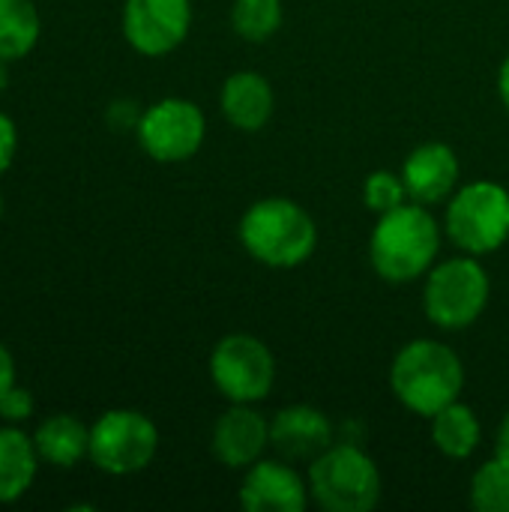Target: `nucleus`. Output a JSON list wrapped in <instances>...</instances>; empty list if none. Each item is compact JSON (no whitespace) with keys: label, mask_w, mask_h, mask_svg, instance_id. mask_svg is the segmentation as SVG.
Wrapping results in <instances>:
<instances>
[{"label":"nucleus","mask_w":509,"mask_h":512,"mask_svg":"<svg viewBox=\"0 0 509 512\" xmlns=\"http://www.w3.org/2000/svg\"><path fill=\"white\" fill-rule=\"evenodd\" d=\"M441 252V225L426 204L405 201L402 207L381 213L369 237L372 270L393 285L414 282L435 267Z\"/></svg>","instance_id":"1"},{"label":"nucleus","mask_w":509,"mask_h":512,"mask_svg":"<svg viewBox=\"0 0 509 512\" xmlns=\"http://www.w3.org/2000/svg\"><path fill=\"white\" fill-rule=\"evenodd\" d=\"M390 387L408 411L432 420L441 408L456 402L465 387L462 357L444 342L414 339L396 354Z\"/></svg>","instance_id":"2"},{"label":"nucleus","mask_w":509,"mask_h":512,"mask_svg":"<svg viewBox=\"0 0 509 512\" xmlns=\"http://www.w3.org/2000/svg\"><path fill=\"white\" fill-rule=\"evenodd\" d=\"M243 249L264 267L288 270L312 258L318 246V225L306 207L291 198H261L240 219Z\"/></svg>","instance_id":"3"},{"label":"nucleus","mask_w":509,"mask_h":512,"mask_svg":"<svg viewBox=\"0 0 509 512\" xmlns=\"http://www.w3.org/2000/svg\"><path fill=\"white\" fill-rule=\"evenodd\" d=\"M309 495L327 512H369L381 501V471L354 444H333L309 462Z\"/></svg>","instance_id":"4"},{"label":"nucleus","mask_w":509,"mask_h":512,"mask_svg":"<svg viewBox=\"0 0 509 512\" xmlns=\"http://www.w3.org/2000/svg\"><path fill=\"white\" fill-rule=\"evenodd\" d=\"M492 282L477 255H459L426 273L423 312L441 330H468L489 306Z\"/></svg>","instance_id":"5"},{"label":"nucleus","mask_w":509,"mask_h":512,"mask_svg":"<svg viewBox=\"0 0 509 512\" xmlns=\"http://www.w3.org/2000/svg\"><path fill=\"white\" fill-rule=\"evenodd\" d=\"M447 237L468 255H492L509 240V189L495 180H474L447 198Z\"/></svg>","instance_id":"6"},{"label":"nucleus","mask_w":509,"mask_h":512,"mask_svg":"<svg viewBox=\"0 0 509 512\" xmlns=\"http://www.w3.org/2000/svg\"><path fill=\"white\" fill-rule=\"evenodd\" d=\"M159 450L156 423L132 408L105 411L90 426V462L108 477L141 474Z\"/></svg>","instance_id":"7"},{"label":"nucleus","mask_w":509,"mask_h":512,"mask_svg":"<svg viewBox=\"0 0 509 512\" xmlns=\"http://www.w3.org/2000/svg\"><path fill=\"white\" fill-rule=\"evenodd\" d=\"M210 381L234 405H255L270 396L276 381L273 351L252 333L222 336L210 351Z\"/></svg>","instance_id":"8"},{"label":"nucleus","mask_w":509,"mask_h":512,"mask_svg":"<svg viewBox=\"0 0 509 512\" xmlns=\"http://www.w3.org/2000/svg\"><path fill=\"white\" fill-rule=\"evenodd\" d=\"M135 135L141 150L153 162L174 165L192 159L201 150L207 135V120L192 99L165 96L141 111L135 123Z\"/></svg>","instance_id":"9"},{"label":"nucleus","mask_w":509,"mask_h":512,"mask_svg":"<svg viewBox=\"0 0 509 512\" xmlns=\"http://www.w3.org/2000/svg\"><path fill=\"white\" fill-rule=\"evenodd\" d=\"M192 27V0H126L123 36L144 57H165L180 48Z\"/></svg>","instance_id":"10"},{"label":"nucleus","mask_w":509,"mask_h":512,"mask_svg":"<svg viewBox=\"0 0 509 512\" xmlns=\"http://www.w3.org/2000/svg\"><path fill=\"white\" fill-rule=\"evenodd\" d=\"M309 480H303L291 465L258 459L243 474L240 507L249 512H303L309 507Z\"/></svg>","instance_id":"11"},{"label":"nucleus","mask_w":509,"mask_h":512,"mask_svg":"<svg viewBox=\"0 0 509 512\" xmlns=\"http://www.w3.org/2000/svg\"><path fill=\"white\" fill-rule=\"evenodd\" d=\"M210 447L225 468L246 471L258 459H264V450L270 447V423L252 405L231 402V408L213 426Z\"/></svg>","instance_id":"12"},{"label":"nucleus","mask_w":509,"mask_h":512,"mask_svg":"<svg viewBox=\"0 0 509 512\" xmlns=\"http://www.w3.org/2000/svg\"><path fill=\"white\" fill-rule=\"evenodd\" d=\"M402 180L411 201L435 207L459 189V156L444 141H426L405 159Z\"/></svg>","instance_id":"13"},{"label":"nucleus","mask_w":509,"mask_h":512,"mask_svg":"<svg viewBox=\"0 0 509 512\" xmlns=\"http://www.w3.org/2000/svg\"><path fill=\"white\" fill-rule=\"evenodd\" d=\"M333 444L330 417L312 405L282 408L270 420V447H276L291 462H312Z\"/></svg>","instance_id":"14"},{"label":"nucleus","mask_w":509,"mask_h":512,"mask_svg":"<svg viewBox=\"0 0 509 512\" xmlns=\"http://www.w3.org/2000/svg\"><path fill=\"white\" fill-rule=\"evenodd\" d=\"M219 105H222L225 120L234 129H240V132H258L273 117L276 96H273L270 81L261 72L240 69V72H231L225 78L222 93H219Z\"/></svg>","instance_id":"15"},{"label":"nucleus","mask_w":509,"mask_h":512,"mask_svg":"<svg viewBox=\"0 0 509 512\" xmlns=\"http://www.w3.org/2000/svg\"><path fill=\"white\" fill-rule=\"evenodd\" d=\"M33 444L45 465L69 471L90 456V426H84L75 414H54L36 426Z\"/></svg>","instance_id":"16"},{"label":"nucleus","mask_w":509,"mask_h":512,"mask_svg":"<svg viewBox=\"0 0 509 512\" xmlns=\"http://www.w3.org/2000/svg\"><path fill=\"white\" fill-rule=\"evenodd\" d=\"M39 462L33 435L6 423L0 429V504H15L30 492Z\"/></svg>","instance_id":"17"},{"label":"nucleus","mask_w":509,"mask_h":512,"mask_svg":"<svg viewBox=\"0 0 509 512\" xmlns=\"http://www.w3.org/2000/svg\"><path fill=\"white\" fill-rule=\"evenodd\" d=\"M480 438H483V429H480L474 408L459 399L432 417V444L447 459H456V462L471 459L480 447Z\"/></svg>","instance_id":"18"},{"label":"nucleus","mask_w":509,"mask_h":512,"mask_svg":"<svg viewBox=\"0 0 509 512\" xmlns=\"http://www.w3.org/2000/svg\"><path fill=\"white\" fill-rule=\"evenodd\" d=\"M42 36V18L33 0H0V60L27 57Z\"/></svg>","instance_id":"19"},{"label":"nucleus","mask_w":509,"mask_h":512,"mask_svg":"<svg viewBox=\"0 0 509 512\" xmlns=\"http://www.w3.org/2000/svg\"><path fill=\"white\" fill-rule=\"evenodd\" d=\"M231 27L246 42H267L282 27V0H234Z\"/></svg>","instance_id":"20"},{"label":"nucleus","mask_w":509,"mask_h":512,"mask_svg":"<svg viewBox=\"0 0 509 512\" xmlns=\"http://www.w3.org/2000/svg\"><path fill=\"white\" fill-rule=\"evenodd\" d=\"M471 507L477 512H509V456H492L471 480Z\"/></svg>","instance_id":"21"},{"label":"nucleus","mask_w":509,"mask_h":512,"mask_svg":"<svg viewBox=\"0 0 509 512\" xmlns=\"http://www.w3.org/2000/svg\"><path fill=\"white\" fill-rule=\"evenodd\" d=\"M363 201L372 213H390L396 207H402L408 198V189H405V180L402 174H393V171H372L363 183Z\"/></svg>","instance_id":"22"},{"label":"nucleus","mask_w":509,"mask_h":512,"mask_svg":"<svg viewBox=\"0 0 509 512\" xmlns=\"http://www.w3.org/2000/svg\"><path fill=\"white\" fill-rule=\"evenodd\" d=\"M33 393L21 384H12L3 396H0V420L9 426H21L33 417Z\"/></svg>","instance_id":"23"},{"label":"nucleus","mask_w":509,"mask_h":512,"mask_svg":"<svg viewBox=\"0 0 509 512\" xmlns=\"http://www.w3.org/2000/svg\"><path fill=\"white\" fill-rule=\"evenodd\" d=\"M15 153H18V129H15V120L0 111V174L9 171V165L15 162Z\"/></svg>","instance_id":"24"},{"label":"nucleus","mask_w":509,"mask_h":512,"mask_svg":"<svg viewBox=\"0 0 509 512\" xmlns=\"http://www.w3.org/2000/svg\"><path fill=\"white\" fill-rule=\"evenodd\" d=\"M15 384V357L9 354V348L0 342V396Z\"/></svg>","instance_id":"25"},{"label":"nucleus","mask_w":509,"mask_h":512,"mask_svg":"<svg viewBox=\"0 0 509 512\" xmlns=\"http://www.w3.org/2000/svg\"><path fill=\"white\" fill-rule=\"evenodd\" d=\"M495 453L509 456V411L501 417V426H498V435H495Z\"/></svg>","instance_id":"26"},{"label":"nucleus","mask_w":509,"mask_h":512,"mask_svg":"<svg viewBox=\"0 0 509 512\" xmlns=\"http://www.w3.org/2000/svg\"><path fill=\"white\" fill-rule=\"evenodd\" d=\"M498 96H501L504 108H507V111H509V54H507V57H504L501 69H498Z\"/></svg>","instance_id":"27"},{"label":"nucleus","mask_w":509,"mask_h":512,"mask_svg":"<svg viewBox=\"0 0 509 512\" xmlns=\"http://www.w3.org/2000/svg\"><path fill=\"white\" fill-rule=\"evenodd\" d=\"M6 84H9V72H6V60H0V96H3V90H6Z\"/></svg>","instance_id":"28"},{"label":"nucleus","mask_w":509,"mask_h":512,"mask_svg":"<svg viewBox=\"0 0 509 512\" xmlns=\"http://www.w3.org/2000/svg\"><path fill=\"white\" fill-rule=\"evenodd\" d=\"M0 216H3V195H0Z\"/></svg>","instance_id":"29"}]
</instances>
